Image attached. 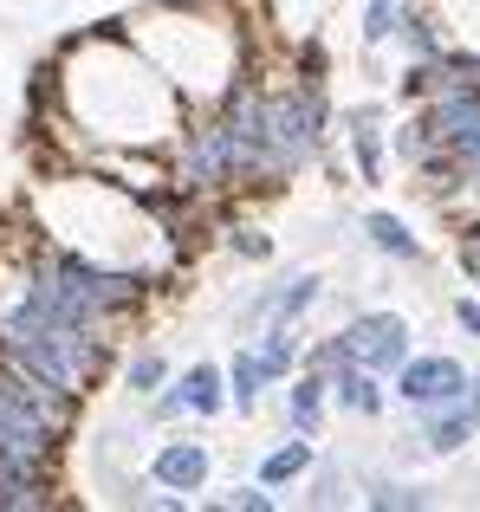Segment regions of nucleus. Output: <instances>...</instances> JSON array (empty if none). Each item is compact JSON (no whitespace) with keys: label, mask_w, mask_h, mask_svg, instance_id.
<instances>
[{"label":"nucleus","mask_w":480,"mask_h":512,"mask_svg":"<svg viewBox=\"0 0 480 512\" xmlns=\"http://www.w3.org/2000/svg\"><path fill=\"white\" fill-rule=\"evenodd\" d=\"M156 480H163V487H202L208 480V448L202 441H176V448H163L156 454Z\"/></svg>","instance_id":"0eeeda50"},{"label":"nucleus","mask_w":480,"mask_h":512,"mask_svg":"<svg viewBox=\"0 0 480 512\" xmlns=\"http://www.w3.org/2000/svg\"><path fill=\"white\" fill-rule=\"evenodd\" d=\"M461 260H468V273L480 279V227H474V234H468V240H461Z\"/></svg>","instance_id":"4be33fe9"},{"label":"nucleus","mask_w":480,"mask_h":512,"mask_svg":"<svg viewBox=\"0 0 480 512\" xmlns=\"http://www.w3.org/2000/svg\"><path fill=\"white\" fill-rule=\"evenodd\" d=\"M221 506H247V512L260 506V512H266V506H273V500H266V493H253V487H234V493H228V500H221Z\"/></svg>","instance_id":"aec40b11"},{"label":"nucleus","mask_w":480,"mask_h":512,"mask_svg":"<svg viewBox=\"0 0 480 512\" xmlns=\"http://www.w3.org/2000/svg\"><path fill=\"white\" fill-rule=\"evenodd\" d=\"M46 454H52V428L39 422L33 409H20L13 396H0V461L7 467H46Z\"/></svg>","instance_id":"39448f33"},{"label":"nucleus","mask_w":480,"mask_h":512,"mask_svg":"<svg viewBox=\"0 0 480 512\" xmlns=\"http://www.w3.org/2000/svg\"><path fill=\"white\" fill-rule=\"evenodd\" d=\"M260 383H266V370H260V357L247 350V357L234 363V402H240V409H247V402L260 396Z\"/></svg>","instance_id":"2eb2a0df"},{"label":"nucleus","mask_w":480,"mask_h":512,"mask_svg":"<svg viewBox=\"0 0 480 512\" xmlns=\"http://www.w3.org/2000/svg\"><path fill=\"white\" fill-rule=\"evenodd\" d=\"M292 350H299V344H292L286 331H273V338H266L260 350H253V357H260V370H266V383H273L279 370H292Z\"/></svg>","instance_id":"4468645a"},{"label":"nucleus","mask_w":480,"mask_h":512,"mask_svg":"<svg viewBox=\"0 0 480 512\" xmlns=\"http://www.w3.org/2000/svg\"><path fill=\"white\" fill-rule=\"evenodd\" d=\"M396 33V0H370V26H364V39H390Z\"/></svg>","instance_id":"f3484780"},{"label":"nucleus","mask_w":480,"mask_h":512,"mask_svg":"<svg viewBox=\"0 0 480 512\" xmlns=\"http://www.w3.org/2000/svg\"><path fill=\"white\" fill-rule=\"evenodd\" d=\"M130 383H137V389H156V383H163V357H137V363H130Z\"/></svg>","instance_id":"a211bd4d"},{"label":"nucleus","mask_w":480,"mask_h":512,"mask_svg":"<svg viewBox=\"0 0 480 512\" xmlns=\"http://www.w3.org/2000/svg\"><path fill=\"white\" fill-rule=\"evenodd\" d=\"M176 409H202V415H215V409H221V376L208 370V363L182 376L176 396H163V415H176Z\"/></svg>","instance_id":"1a4fd4ad"},{"label":"nucleus","mask_w":480,"mask_h":512,"mask_svg":"<svg viewBox=\"0 0 480 512\" xmlns=\"http://www.w3.org/2000/svg\"><path fill=\"white\" fill-rule=\"evenodd\" d=\"M364 234L377 240L383 253H396V260H416V253H422V247H416V234H409V227L396 221V214H370V221H364Z\"/></svg>","instance_id":"9b49d317"},{"label":"nucleus","mask_w":480,"mask_h":512,"mask_svg":"<svg viewBox=\"0 0 480 512\" xmlns=\"http://www.w3.org/2000/svg\"><path fill=\"white\" fill-rule=\"evenodd\" d=\"M91 331L98 325H78V318H59V312L26 299L0 318V357L20 363L26 376H39L59 396H78L91 383V370H98V338Z\"/></svg>","instance_id":"f257e3e1"},{"label":"nucleus","mask_w":480,"mask_h":512,"mask_svg":"<svg viewBox=\"0 0 480 512\" xmlns=\"http://www.w3.org/2000/svg\"><path fill=\"white\" fill-rule=\"evenodd\" d=\"M474 428H480V376H474L468 389H461L455 402L429 409V448H435V454H448V448H461Z\"/></svg>","instance_id":"423d86ee"},{"label":"nucleus","mask_w":480,"mask_h":512,"mask_svg":"<svg viewBox=\"0 0 480 512\" xmlns=\"http://www.w3.org/2000/svg\"><path fill=\"white\" fill-rule=\"evenodd\" d=\"M338 402L357 415H377L383 409V389H377V370H364V363H338Z\"/></svg>","instance_id":"9d476101"},{"label":"nucleus","mask_w":480,"mask_h":512,"mask_svg":"<svg viewBox=\"0 0 480 512\" xmlns=\"http://www.w3.org/2000/svg\"><path fill=\"white\" fill-rule=\"evenodd\" d=\"M318 409H325V383H318V376H305V383L292 389V422H299V428H318Z\"/></svg>","instance_id":"ddd939ff"},{"label":"nucleus","mask_w":480,"mask_h":512,"mask_svg":"<svg viewBox=\"0 0 480 512\" xmlns=\"http://www.w3.org/2000/svg\"><path fill=\"white\" fill-rule=\"evenodd\" d=\"M33 506H52L46 480L33 467H7L0 461V512H33Z\"/></svg>","instance_id":"6e6552de"},{"label":"nucleus","mask_w":480,"mask_h":512,"mask_svg":"<svg viewBox=\"0 0 480 512\" xmlns=\"http://www.w3.org/2000/svg\"><path fill=\"white\" fill-rule=\"evenodd\" d=\"M429 137H435V150L448 156L461 175L480 169V85H448V91H435V104H429Z\"/></svg>","instance_id":"f03ea898"},{"label":"nucleus","mask_w":480,"mask_h":512,"mask_svg":"<svg viewBox=\"0 0 480 512\" xmlns=\"http://www.w3.org/2000/svg\"><path fill=\"white\" fill-rule=\"evenodd\" d=\"M344 357L351 363H364V370H403L409 363V325L396 312H370V318H357L351 331H344Z\"/></svg>","instance_id":"7ed1b4c3"},{"label":"nucleus","mask_w":480,"mask_h":512,"mask_svg":"<svg viewBox=\"0 0 480 512\" xmlns=\"http://www.w3.org/2000/svg\"><path fill=\"white\" fill-rule=\"evenodd\" d=\"M396 389H403L409 409L429 415V409H442V402H455L461 389H468V370H461V363H448V357H416V363H403Z\"/></svg>","instance_id":"20e7f679"},{"label":"nucleus","mask_w":480,"mask_h":512,"mask_svg":"<svg viewBox=\"0 0 480 512\" xmlns=\"http://www.w3.org/2000/svg\"><path fill=\"white\" fill-rule=\"evenodd\" d=\"M377 506H422V493H409V487H383V493H377Z\"/></svg>","instance_id":"412c9836"},{"label":"nucleus","mask_w":480,"mask_h":512,"mask_svg":"<svg viewBox=\"0 0 480 512\" xmlns=\"http://www.w3.org/2000/svg\"><path fill=\"white\" fill-rule=\"evenodd\" d=\"M312 461V441H292V448H279V454H266V467H260V480L266 487H279V480H292L299 467Z\"/></svg>","instance_id":"f8f14e48"},{"label":"nucleus","mask_w":480,"mask_h":512,"mask_svg":"<svg viewBox=\"0 0 480 512\" xmlns=\"http://www.w3.org/2000/svg\"><path fill=\"white\" fill-rule=\"evenodd\" d=\"M455 318H461V325H468L474 338H480V305H474V299H461V305H455Z\"/></svg>","instance_id":"5701e85b"},{"label":"nucleus","mask_w":480,"mask_h":512,"mask_svg":"<svg viewBox=\"0 0 480 512\" xmlns=\"http://www.w3.org/2000/svg\"><path fill=\"white\" fill-rule=\"evenodd\" d=\"M357 163H364V175H377V137L370 130H357Z\"/></svg>","instance_id":"6ab92c4d"},{"label":"nucleus","mask_w":480,"mask_h":512,"mask_svg":"<svg viewBox=\"0 0 480 512\" xmlns=\"http://www.w3.org/2000/svg\"><path fill=\"white\" fill-rule=\"evenodd\" d=\"M312 286H318V279H292V286H286V292H279V299H273V312H279V318L305 312V305H312Z\"/></svg>","instance_id":"dca6fc26"}]
</instances>
